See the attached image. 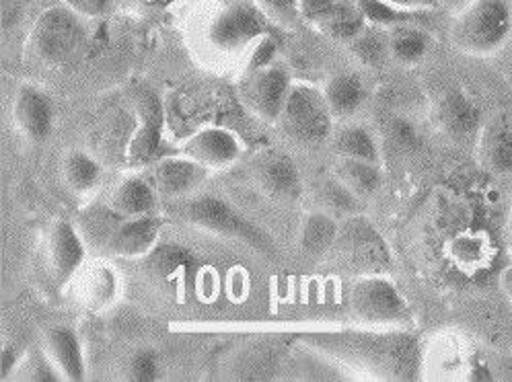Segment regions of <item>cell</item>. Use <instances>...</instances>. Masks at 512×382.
<instances>
[{"label":"cell","instance_id":"obj_2","mask_svg":"<svg viewBox=\"0 0 512 382\" xmlns=\"http://www.w3.org/2000/svg\"><path fill=\"white\" fill-rule=\"evenodd\" d=\"M85 241L105 255L122 259H140L157 249L163 218L146 214L136 218L118 216L114 210H93L79 222Z\"/></svg>","mask_w":512,"mask_h":382},{"label":"cell","instance_id":"obj_10","mask_svg":"<svg viewBox=\"0 0 512 382\" xmlns=\"http://www.w3.org/2000/svg\"><path fill=\"white\" fill-rule=\"evenodd\" d=\"M249 183L264 198L278 206H292L303 198V177L286 152L276 148L258 150L245 165Z\"/></svg>","mask_w":512,"mask_h":382},{"label":"cell","instance_id":"obj_21","mask_svg":"<svg viewBox=\"0 0 512 382\" xmlns=\"http://www.w3.org/2000/svg\"><path fill=\"white\" fill-rule=\"evenodd\" d=\"M323 97L336 120H348L367 103L369 91L356 72H336L323 85Z\"/></svg>","mask_w":512,"mask_h":382},{"label":"cell","instance_id":"obj_12","mask_svg":"<svg viewBox=\"0 0 512 382\" xmlns=\"http://www.w3.org/2000/svg\"><path fill=\"white\" fill-rule=\"evenodd\" d=\"M334 249L358 274H383L381 270L389 265V251L383 239L369 220L358 214L344 218Z\"/></svg>","mask_w":512,"mask_h":382},{"label":"cell","instance_id":"obj_33","mask_svg":"<svg viewBox=\"0 0 512 382\" xmlns=\"http://www.w3.org/2000/svg\"><path fill=\"white\" fill-rule=\"evenodd\" d=\"M17 370L23 372V376H21L23 380H31V382H56V380H64L60 370L52 362V358L46 354V350L25 354Z\"/></svg>","mask_w":512,"mask_h":382},{"label":"cell","instance_id":"obj_11","mask_svg":"<svg viewBox=\"0 0 512 382\" xmlns=\"http://www.w3.org/2000/svg\"><path fill=\"white\" fill-rule=\"evenodd\" d=\"M290 87V70L280 60H274L262 68L247 70L239 81L237 95L251 116L274 126L288 99Z\"/></svg>","mask_w":512,"mask_h":382},{"label":"cell","instance_id":"obj_23","mask_svg":"<svg viewBox=\"0 0 512 382\" xmlns=\"http://www.w3.org/2000/svg\"><path fill=\"white\" fill-rule=\"evenodd\" d=\"M60 177L72 196L87 198L101 185L103 169L85 150H68L60 159Z\"/></svg>","mask_w":512,"mask_h":382},{"label":"cell","instance_id":"obj_19","mask_svg":"<svg viewBox=\"0 0 512 382\" xmlns=\"http://www.w3.org/2000/svg\"><path fill=\"white\" fill-rule=\"evenodd\" d=\"M44 350L60 370L64 380L70 382H79L85 380L87 364H85V354L81 339L75 329L70 327H50L44 333Z\"/></svg>","mask_w":512,"mask_h":382},{"label":"cell","instance_id":"obj_28","mask_svg":"<svg viewBox=\"0 0 512 382\" xmlns=\"http://www.w3.org/2000/svg\"><path fill=\"white\" fill-rule=\"evenodd\" d=\"M358 9L362 11L364 19L369 21V25H375L379 29H391L397 25H408V23H420L428 19V9H406V7H397L387 3V0H356Z\"/></svg>","mask_w":512,"mask_h":382},{"label":"cell","instance_id":"obj_14","mask_svg":"<svg viewBox=\"0 0 512 382\" xmlns=\"http://www.w3.org/2000/svg\"><path fill=\"white\" fill-rule=\"evenodd\" d=\"M186 155L206 167L208 171H221L235 165L245 152L241 138L221 126H206L190 134L179 146Z\"/></svg>","mask_w":512,"mask_h":382},{"label":"cell","instance_id":"obj_32","mask_svg":"<svg viewBox=\"0 0 512 382\" xmlns=\"http://www.w3.org/2000/svg\"><path fill=\"white\" fill-rule=\"evenodd\" d=\"M122 374L124 380L130 382H155L161 374V362L157 352L151 348L134 350L124 362Z\"/></svg>","mask_w":512,"mask_h":382},{"label":"cell","instance_id":"obj_6","mask_svg":"<svg viewBox=\"0 0 512 382\" xmlns=\"http://www.w3.org/2000/svg\"><path fill=\"white\" fill-rule=\"evenodd\" d=\"M81 17L83 15L64 3L42 11L27 35V46L33 58L48 66L66 62L85 42Z\"/></svg>","mask_w":512,"mask_h":382},{"label":"cell","instance_id":"obj_37","mask_svg":"<svg viewBox=\"0 0 512 382\" xmlns=\"http://www.w3.org/2000/svg\"><path fill=\"white\" fill-rule=\"evenodd\" d=\"M389 132H391L393 142H397L399 146H404V148H412L420 140L416 126L406 118H393L389 122Z\"/></svg>","mask_w":512,"mask_h":382},{"label":"cell","instance_id":"obj_24","mask_svg":"<svg viewBox=\"0 0 512 382\" xmlns=\"http://www.w3.org/2000/svg\"><path fill=\"white\" fill-rule=\"evenodd\" d=\"M340 233L338 218L323 210L307 214L299 228V249L307 257H321L334 249Z\"/></svg>","mask_w":512,"mask_h":382},{"label":"cell","instance_id":"obj_38","mask_svg":"<svg viewBox=\"0 0 512 382\" xmlns=\"http://www.w3.org/2000/svg\"><path fill=\"white\" fill-rule=\"evenodd\" d=\"M23 15V0H3V23L5 27H15Z\"/></svg>","mask_w":512,"mask_h":382},{"label":"cell","instance_id":"obj_20","mask_svg":"<svg viewBox=\"0 0 512 382\" xmlns=\"http://www.w3.org/2000/svg\"><path fill=\"white\" fill-rule=\"evenodd\" d=\"M159 202L157 189L146 175H128L124 177L109 196V210H114L118 216L136 218L155 214Z\"/></svg>","mask_w":512,"mask_h":382},{"label":"cell","instance_id":"obj_29","mask_svg":"<svg viewBox=\"0 0 512 382\" xmlns=\"http://www.w3.org/2000/svg\"><path fill=\"white\" fill-rule=\"evenodd\" d=\"M315 202L319 210L332 214L334 218H350L360 212L362 200L356 198L340 179L329 175L315 187Z\"/></svg>","mask_w":512,"mask_h":382},{"label":"cell","instance_id":"obj_34","mask_svg":"<svg viewBox=\"0 0 512 382\" xmlns=\"http://www.w3.org/2000/svg\"><path fill=\"white\" fill-rule=\"evenodd\" d=\"M264 15L278 27H292L301 17L299 0H255Z\"/></svg>","mask_w":512,"mask_h":382},{"label":"cell","instance_id":"obj_26","mask_svg":"<svg viewBox=\"0 0 512 382\" xmlns=\"http://www.w3.org/2000/svg\"><path fill=\"white\" fill-rule=\"evenodd\" d=\"M313 27L323 37H327V40L348 46L356 35H360L369 27V21L364 19L362 11L356 5V0H348V3L340 5L332 13H327L325 17L315 21Z\"/></svg>","mask_w":512,"mask_h":382},{"label":"cell","instance_id":"obj_1","mask_svg":"<svg viewBox=\"0 0 512 382\" xmlns=\"http://www.w3.org/2000/svg\"><path fill=\"white\" fill-rule=\"evenodd\" d=\"M301 341L354 370L383 380H410L420 372L422 352L414 335L401 331L311 333Z\"/></svg>","mask_w":512,"mask_h":382},{"label":"cell","instance_id":"obj_35","mask_svg":"<svg viewBox=\"0 0 512 382\" xmlns=\"http://www.w3.org/2000/svg\"><path fill=\"white\" fill-rule=\"evenodd\" d=\"M348 3V0H299V7H301V17L307 23H315L321 17H325L327 13H332L334 9H338L340 5Z\"/></svg>","mask_w":512,"mask_h":382},{"label":"cell","instance_id":"obj_25","mask_svg":"<svg viewBox=\"0 0 512 382\" xmlns=\"http://www.w3.org/2000/svg\"><path fill=\"white\" fill-rule=\"evenodd\" d=\"M332 175L340 179L360 200L373 198L383 185V171L379 163L336 157Z\"/></svg>","mask_w":512,"mask_h":382},{"label":"cell","instance_id":"obj_17","mask_svg":"<svg viewBox=\"0 0 512 382\" xmlns=\"http://www.w3.org/2000/svg\"><path fill=\"white\" fill-rule=\"evenodd\" d=\"M434 122L451 140H467L482 130V111L463 89L451 87L434 103Z\"/></svg>","mask_w":512,"mask_h":382},{"label":"cell","instance_id":"obj_13","mask_svg":"<svg viewBox=\"0 0 512 382\" xmlns=\"http://www.w3.org/2000/svg\"><path fill=\"white\" fill-rule=\"evenodd\" d=\"M87 257V241L81 228L68 218H56L46 235L48 270L58 288H66L77 278Z\"/></svg>","mask_w":512,"mask_h":382},{"label":"cell","instance_id":"obj_30","mask_svg":"<svg viewBox=\"0 0 512 382\" xmlns=\"http://www.w3.org/2000/svg\"><path fill=\"white\" fill-rule=\"evenodd\" d=\"M118 292V280L112 267L107 265H93L91 270L85 272L79 286V298L83 300L85 307L97 311L107 307L109 302H114Z\"/></svg>","mask_w":512,"mask_h":382},{"label":"cell","instance_id":"obj_5","mask_svg":"<svg viewBox=\"0 0 512 382\" xmlns=\"http://www.w3.org/2000/svg\"><path fill=\"white\" fill-rule=\"evenodd\" d=\"M334 120L321 89L305 83H292L274 126L290 142L299 146H317L332 138Z\"/></svg>","mask_w":512,"mask_h":382},{"label":"cell","instance_id":"obj_36","mask_svg":"<svg viewBox=\"0 0 512 382\" xmlns=\"http://www.w3.org/2000/svg\"><path fill=\"white\" fill-rule=\"evenodd\" d=\"M62 3L75 9L79 15L103 17L118 5V0H62Z\"/></svg>","mask_w":512,"mask_h":382},{"label":"cell","instance_id":"obj_3","mask_svg":"<svg viewBox=\"0 0 512 382\" xmlns=\"http://www.w3.org/2000/svg\"><path fill=\"white\" fill-rule=\"evenodd\" d=\"M177 216L188 224H194L206 233L233 239L245 243L262 255L274 257L278 253L270 235H266L260 226H255L247 216H243L231 202L212 196V194H194L177 200Z\"/></svg>","mask_w":512,"mask_h":382},{"label":"cell","instance_id":"obj_8","mask_svg":"<svg viewBox=\"0 0 512 382\" xmlns=\"http://www.w3.org/2000/svg\"><path fill=\"white\" fill-rule=\"evenodd\" d=\"M348 304L352 315L371 327H397L410 317L408 300L383 274H360L350 286Z\"/></svg>","mask_w":512,"mask_h":382},{"label":"cell","instance_id":"obj_16","mask_svg":"<svg viewBox=\"0 0 512 382\" xmlns=\"http://www.w3.org/2000/svg\"><path fill=\"white\" fill-rule=\"evenodd\" d=\"M210 173L212 171L186 155L161 157L146 167V177L157 189L159 198L167 200H181L198 194Z\"/></svg>","mask_w":512,"mask_h":382},{"label":"cell","instance_id":"obj_15","mask_svg":"<svg viewBox=\"0 0 512 382\" xmlns=\"http://www.w3.org/2000/svg\"><path fill=\"white\" fill-rule=\"evenodd\" d=\"M11 113L17 130L27 142L42 144L52 136L56 109L52 97L42 87L31 83L21 85L15 91Z\"/></svg>","mask_w":512,"mask_h":382},{"label":"cell","instance_id":"obj_7","mask_svg":"<svg viewBox=\"0 0 512 382\" xmlns=\"http://www.w3.org/2000/svg\"><path fill=\"white\" fill-rule=\"evenodd\" d=\"M274 31V23L264 15L258 3L249 0H233L210 15L206 40L208 44L225 54L251 50L262 37Z\"/></svg>","mask_w":512,"mask_h":382},{"label":"cell","instance_id":"obj_41","mask_svg":"<svg viewBox=\"0 0 512 382\" xmlns=\"http://www.w3.org/2000/svg\"><path fill=\"white\" fill-rule=\"evenodd\" d=\"M387 3L397 5V7H406V9H420L422 7L420 0H387Z\"/></svg>","mask_w":512,"mask_h":382},{"label":"cell","instance_id":"obj_22","mask_svg":"<svg viewBox=\"0 0 512 382\" xmlns=\"http://www.w3.org/2000/svg\"><path fill=\"white\" fill-rule=\"evenodd\" d=\"M389 56L401 66H416L424 62L432 50V35L420 23L397 25L387 29Z\"/></svg>","mask_w":512,"mask_h":382},{"label":"cell","instance_id":"obj_39","mask_svg":"<svg viewBox=\"0 0 512 382\" xmlns=\"http://www.w3.org/2000/svg\"><path fill=\"white\" fill-rule=\"evenodd\" d=\"M23 356L25 354H21L15 346H9V343H5V346H3V378H9V372L19 368Z\"/></svg>","mask_w":512,"mask_h":382},{"label":"cell","instance_id":"obj_18","mask_svg":"<svg viewBox=\"0 0 512 382\" xmlns=\"http://www.w3.org/2000/svg\"><path fill=\"white\" fill-rule=\"evenodd\" d=\"M478 161L498 177H512V118L496 116L478 134Z\"/></svg>","mask_w":512,"mask_h":382},{"label":"cell","instance_id":"obj_4","mask_svg":"<svg viewBox=\"0 0 512 382\" xmlns=\"http://www.w3.org/2000/svg\"><path fill=\"white\" fill-rule=\"evenodd\" d=\"M451 44L467 56H492L512 37L510 0H471L449 29Z\"/></svg>","mask_w":512,"mask_h":382},{"label":"cell","instance_id":"obj_31","mask_svg":"<svg viewBox=\"0 0 512 382\" xmlns=\"http://www.w3.org/2000/svg\"><path fill=\"white\" fill-rule=\"evenodd\" d=\"M348 52L362 66H369V68L381 66L387 58H391L387 31L379 29L375 25H369L348 44Z\"/></svg>","mask_w":512,"mask_h":382},{"label":"cell","instance_id":"obj_40","mask_svg":"<svg viewBox=\"0 0 512 382\" xmlns=\"http://www.w3.org/2000/svg\"><path fill=\"white\" fill-rule=\"evenodd\" d=\"M500 286H502L504 294L508 296V300L512 302V263L500 274Z\"/></svg>","mask_w":512,"mask_h":382},{"label":"cell","instance_id":"obj_27","mask_svg":"<svg viewBox=\"0 0 512 382\" xmlns=\"http://www.w3.org/2000/svg\"><path fill=\"white\" fill-rule=\"evenodd\" d=\"M332 148L336 157L344 159H360L379 163L381 152L375 134L360 124H348L332 134Z\"/></svg>","mask_w":512,"mask_h":382},{"label":"cell","instance_id":"obj_9","mask_svg":"<svg viewBox=\"0 0 512 382\" xmlns=\"http://www.w3.org/2000/svg\"><path fill=\"white\" fill-rule=\"evenodd\" d=\"M128 103L132 105L136 128L126 148V161L130 167H149L159 157L165 111L161 97L146 85H132L126 91Z\"/></svg>","mask_w":512,"mask_h":382}]
</instances>
